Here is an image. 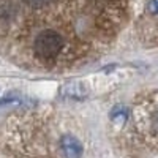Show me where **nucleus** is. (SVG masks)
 <instances>
[{"mask_svg": "<svg viewBox=\"0 0 158 158\" xmlns=\"http://www.w3.org/2000/svg\"><path fill=\"white\" fill-rule=\"evenodd\" d=\"M147 8H149V11L152 13V15H158V0H150Z\"/></svg>", "mask_w": 158, "mask_h": 158, "instance_id": "6", "label": "nucleus"}, {"mask_svg": "<svg viewBox=\"0 0 158 158\" xmlns=\"http://www.w3.org/2000/svg\"><path fill=\"white\" fill-rule=\"evenodd\" d=\"M29 13L36 15L41 19H51L65 10L70 0H21Z\"/></svg>", "mask_w": 158, "mask_h": 158, "instance_id": "2", "label": "nucleus"}, {"mask_svg": "<svg viewBox=\"0 0 158 158\" xmlns=\"http://www.w3.org/2000/svg\"><path fill=\"white\" fill-rule=\"evenodd\" d=\"M111 120L117 123H125L128 122V109L123 106H115L111 111Z\"/></svg>", "mask_w": 158, "mask_h": 158, "instance_id": "5", "label": "nucleus"}, {"mask_svg": "<svg viewBox=\"0 0 158 158\" xmlns=\"http://www.w3.org/2000/svg\"><path fill=\"white\" fill-rule=\"evenodd\" d=\"M147 130H149V135L156 136L158 138V108H155L152 112H149L147 115Z\"/></svg>", "mask_w": 158, "mask_h": 158, "instance_id": "4", "label": "nucleus"}, {"mask_svg": "<svg viewBox=\"0 0 158 158\" xmlns=\"http://www.w3.org/2000/svg\"><path fill=\"white\" fill-rule=\"evenodd\" d=\"M65 49V35L60 33L57 29L46 27L41 29L33 36L32 52L35 59L41 63H52L60 59Z\"/></svg>", "mask_w": 158, "mask_h": 158, "instance_id": "1", "label": "nucleus"}, {"mask_svg": "<svg viewBox=\"0 0 158 158\" xmlns=\"http://www.w3.org/2000/svg\"><path fill=\"white\" fill-rule=\"evenodd\" d=\"M59 147L65 155V158H81L84 152L81 141L73 135H62L59 141Z\"/></svg>", "mask_w": 158, "mask_h": 158, "instance_id": "3", "label": "nucleus"}]
</instances>
